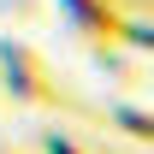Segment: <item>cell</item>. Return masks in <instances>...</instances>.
<instances>
[{
    "label": "cell",
    "instance_id": "cell-1",
    "mask_svg": "<svg viewBox=\"0 0 154 154\" xmlns=\"http://www.w3.org/2000/svg\"><path fill=\"white\" fill-rule=\"evenodd\" d=\"M42 154H89V148H83L77 136H59V131H48V136H42Z\"/></svg>",
    "mask_w": 154,
    "mask_h": 154
},
{
    "label": "cell",
    "instance_id": "cell-2",
    "mask_svg": "<svg viewBox=\"0 0 154 154\" xmlns=\"http://www.w3.org/2000/svg\"><path fill=\"white\" fill-rule=\"evenodd\" d=\"M0 154H18V148H0Z\"/></svg>",
    "mask_w": 154,
    "mask_h": 154
}]
</instances>
